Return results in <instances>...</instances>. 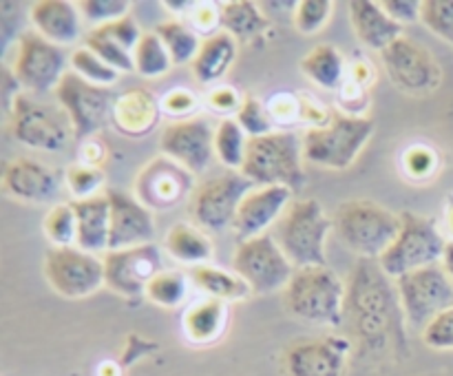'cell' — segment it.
Returning <instances> with one entry per match:
<instances>
[{
	"instance_id": "cell-1",
	"label": "cell",
	"mask_w": 453,
	"mask_h": 376,
	"mask_svg": "<svg viewBox=\"0 0 453 376\" xmlns=\"http://www.w3.org/2000/svg\"><path fill=\"white\" fill-rule=\"evenodd\" d=\"M345 318L363 352L385 354L407 349V318L396 281L379 261L358 259L348 279Z\"/></svg>"
},
{
	"instance_id": "cell-2",
	"label": "cell",
	"mask_w": 453,
	"mask_h": 376,
	"mask_svg": "<svg viewBox=\"0 0 453 376\" xmlns=\"http://www.w3.org/2000/svg\"><path fill=\"white\" fill-rule=\"evenodd\" d=\"M348 283L327 265L296 268L283 290L288 312L312 326L336 327L345 321Z\"/></svg>"
},
{
	"instance_id": "cell-3",
	"label": "cell",
	"mask_w": 453,
	"mask_h": 376,
	"mask_svg": "<svg viewBox=\"0 0 453 376\" xmlns=\"http://www.w3.org/2000/svg\"><path fill=\"white\" fill-rule=\"evenodd\" d=\"M374 128L372 118L334 111L326 124L303 133V157L327 171H348L372 140Z\"/></svg>"
},
{
	"instance_id": "cell-4",
	"label": "cell",
	"mask_w": 453,
	"mask_h": 376,
	"mask_svg": "<svg viewBox=\"0 0 453 376\" xmlns=\"http://www.w3.org/2000/svg\"><path fill=\"white\" fill-rule=\"evenodd\" d=\"M303 137L295 131H273L268 135L248 140L243 177L257 188L261 186H286L296 190L305 184Z\"/></svg>"
},
{
	"instance_id": "cell-5",
	"label": "cell",
	"mask_w": 453,
	"mask_h": 376,
	"mask_svg": "<svg viewBox=\"0 0 453 376\" xmlns=\"http://www.w3.org/2000/svg\"><path fill=\"white\" fill-rule=\"evenodd\" d=\"M334 228L358 259L379 261L396 242L401 215L372 199H348L336 211Z\"/></svg>"
},
{
	"instance_id": "cell-6",
	"label": "cell",
	"mask_w": 453,
	"mask_h": 376,
	"mask_svg": "<svg viewBox=\"0 0 453 376\" xmlns=\"http://www.w3.org/2000/svg\"><path fill=\"white\" fill-rule=\"evenodd\" d=\"M332 228L334 219L327 217L319 199H295L279 219L274 239L295 268L327 265L326 243Z\"/></svg>"
},
{
	"instance_id": "cell-7",
	"label": "cell",
	"mask_w": 453,
	"mask_h": 376,
	"mask_svg": "<svg viewBox=\"0 0 453 376\" xmlns=\"http://www.w3.org/2000/svg\"><path fill=\"white\" fill-rule=\"evenodd\" d=\"M447 243L449 242L442 237L438 224L432 217L403 211L396 242L388 248L379 264L389 277L398 279L407 272H414V270L442 264Z\"/></svg>"
},
{
	"instance_id": "cell-8",
	"label": "cell",
	"mask_w": 453,
	"mask_h": 376,
	"mask_svg": "<svg viewBox=\"0 0 453 376\" xmlns=\"http://www.w3.org/2000/svg\"><path fill=\"white\" fill-rule=\"evenodd\" d=\"M252 188L257 186L242 171H226L199 181L188 199L190 219L206 233H224L233 228L239 206Z\"/></svg>"
},
{
	"instance_id": "cell-9",
	"label": "cell",
	"mask_w": 453,
	"mask_h": 376,
	"mask_svg": "<svg viewBox=\"0 0 453 376\" xmlns=\"http://www.w3.org/2000/svg\"><path fill=\"white\" fill-rule=\"evenodd\" d=\"M233 270L250 286L252 295H273L286 290L296 268L281 250L274 234L265 233L237 243Z\"/></svg>"
},
{
	"instance_id": "cell-10",
	"label": "cell",
	"mask_w": 453,
	"mask_h": 376,
	"mask_svg": "<svg viewBox=\"0 0 453 376\" xmlns=\"http://www.w3.org/2000/svg\"><path fill=\"white\" fill-rule=\"evenodd\" d=\"M71 133L73 127L62 109H53L29 93L12 97V135L27 149L62 150Z\"/></svg>"
},
{
	"instance_id": "cell-11",
	"label": "cell",
	"mask_w": 453,
	"mask_h": 376,
	"mask_svg": "<svg viewBox=\"0 0 453 376\" xmlns=\"http://www.w3.org/2000/svg\"><path fill=\"white\" fill-rule=\"evenodd\" d=\"M394 281H396L407 326L425 330V326L434 317L453 308V281L442 264L414 270Z\"/></svg>"
},
{
	"instance_id": "cell-12",
	"label": "cell",
	"mask_w": 453,
	"mask_h": 376,
	"mask_svg": "<svg viewBox=\"0 0 453 376\" xmlns=\"http://www.w3.org/2000/svg\"><path fill=\"white\" fill-rule=\"evenodd\" d=\"M42 270L51 290L65 299H84L104 286V261L78 246L49 248Z\"/></svg>"
},
{
	"instance_id": "cell-13",
	"label": "cell",
	"mask_w": 453,
	"mask_h": 376,
	"mask_svg": "<svg viewBox=\"0 0 453 376\" xmlns=\"http://www.w3.org/2000/svg\"><path fill=\"white\" fill-rule=\"evenodd\" d=\"M58 104L73 127L75 140H88L111 119L115 97L106 87L87 82L73 71H66L56 91Z\"/></svg>"
},
{
	"instance_id": "cell-14",
	"label": "cell",
	"mask_w": 453,
	"mask_h": 376,
	"mask_svg": "<svg viewBox=\"0 0 453 376\" xmlns=\"http://www.w3.org/2000/svg\"><path fill=\"white\" fill-rule=\"evenodd\" d=\"M380 60L389 80L407 96H429L442 82V69L432 51L407 35L380 51Z\"/></svg>"
},
{
	"instance_id": "cell-15",
	"label": "cell",
	"mask_w": 453,
	"mask_h": 376,
	"mask_svg": "<svg viewBox=\"0 0 453 376\" xmlns=\"http://www.w3.org/2000/svg\"><path fill=\"white\" fill-rule=\"evenodd\" d=\"M66 73L65 49L49 42L34 29L22 31L13 58V78L31 93L56 91Z\"/></svg>"
},
{
	"instance_id": "cell-16",
	"label": "cell",
	"mask_w": 453,
	"mask_h": 376,
	"mask_svg": "<svg viewBox=\"0 0 453 376\" xmlns=\"http://www.w3.org/2000/svg\"><path fill=\"white\" fill-rule=\"evenodd\" d=\"M102 261H104V286L127 299L146 296L149 283L164 270L162 250L157 243L106 250Z\"/></svg>"
},
{
	"instance_id": "cell-17",
	"label": "cell",
	"mask_w": 453,
	"mask_h": 376,
	"mask_svg": "<svg viewBox=\"0 0 453 376\" xmlns=\"http://www.w3.org/2000/svg\"><path fill=\"white\" fill-rule=\"evenodd\" d=\"M159 149L186 171L202 175L215 157V128L203 118L175 119L162 128Z\"/></svg>"
},
{
	"instance_id": "cell-18",
	"label": "cell",
	"mask_w": 453,
	"mask_h": 376,
	"mask_svg": "<svg viewBox=\"0 0 453 376\" xmlns=\"http://www.w3.org/2000/svg\"><path fill=\"white\" fill-rule=\"evenodd\" d=\"M352 343L345 336H305L283 352L288 376H343Z\"/></svg>"
},
{
	"instance_id": "cell-19",
	"label": "cell",
	"mask_w": 453,
	"mask_h": 376,
	"mask_svg": "<svg viewBox=\"0 0 453 376\" xmlns=\"http://www.w3.org/2000/svg\"><path fill=\"white\" fill-rule=\"evenodd\" d=\"M195 186L197 184L193 173L162 155L142 166L133 195L150 211H168L184 199H190Z\"/></svg>"
},
{
	"instance_id": "cell-20",
	"label": "cell",
	"mask_w": 453,
	"mask_h": 376,
	"mask_svg": "<svg viewBox=\"0 0 453 376\" xmlns=\"http://www.w3.org/2000/svg\"><path fill=\"white\" fill-rule=\"evenodd\" d=\"M111 203V237L109 250L146 246L155 243L153 211L146 208L133 193L119 188H106Z\"/></svg>"
},
{
	"instance_id": "cell-21",
	"label": "cell",
	"mask_w": 453,
	"mask_h": 376,
	"mask_svg": "<svg viewBox=\"0 0 453 376\" xmlns=\"http://www.w3.org/2000/svg\"><path fill=\"white\" fill-rule=\"evenodd\" d=\"M295 190L286 186H261L252 188L246 199L239 206L237 217H234L233 233L239 242L265 234V230L273 224H279L286 211L292 203Z\"/></svg>"
},
{
	"instance_id": "cell-22",
	"label": "cell",
	"mask_w": 453,
	"mask_h": 376,
	"mask_svg": "<svg viewBox=\"0 0 453 376\" xmlns=\"http://www.w3.org/2000/svg\"><path fill=\"white\" fill-rule=\"evenodd\" d=\"M60 175L34 157L4 164L3 190L22 203H49L60 195Z\"/></svg>"
},
{
	"instance_id": "cell-23",
	"label": "cell",
	"mask_w": 453,
	"mask_h": 376,
	"mask_svg": "<svg viewBox=\"0 0 453 376\" xmlns=\"http://www.w3.org/2000/svg\"><path fill=\"white\" fill-rule=\"evenodd\" d=\"M162 113V100H157L149 88H128L115 97L111 124L127 137H144L155 131Z\"/></svg>"
},
{
	"instance_id": "cell-24",
	"label": "cell",
	"mask_w": 453,
	"mask_h": 376,
	"mask_svg": "<svg viewBox=\"0 0 453 376\" xmlns=\"http://www.w3.org/2000/svg\"><path fill=\"white\" fill-rule=\"evenodd\" d=\"M31 25L35 34L42 35L58 47L75 44L82 31V16L78 3L66 0H38L29 7Z\"/></svg>"
},
{
	"instance_id": "cell-25",
	"label": "cell",
	"mask_w": 453,
	"mask_h": 376,
	"mask_svg": "<svg viewBox=\"0 0 453 376\" xmlns=\"http://www.w3.org/2000/svg\"><path fill=\"white\" fill-rule=\"evenodd\" d=\"M230 323V308L226 301L202 296L186 305L181 314V332L186 341L195 348H208V345L219 343L226 334Z\"/></svg>"
},
{
	"instance_id": "cell-26",
	"label": "cell",
	"mask_w": 453,
	"mask_h": 376,
	"mask_svg": "<svg viewBox=\"0 0 453 376\" xmlns=\"http://www.w3.org/2000/svg\"><path fill=\"white\" fill-rule=\"evenodd\" d=\"M349 20L357 38L372 51H385L389 44L403 38V25H398L383 4L376 0H352L349 3Z\"/></svg>"
},
{
	"instance_id": "cell-27",
	"label": "cell",
	"mask_w": 453,
	"mask_h": 376,
	"mask_svg": "<svg viewBox=\"0 0 453 376\" xmlns=\"http://www.w3.org/2000/svg\"><path fill=\"white\" fill-rule=\"evenodd\" d=\"M78 215V248L100 255L109 250L111 237V203L106 195L88 199H71Z\"/></svg>"
},
{
	"instance_id": "cell-28",
	"label": "cell",
	"mask_w": 453,
	"mask_h": 376,
	"mask_svg": "<svg viewBox=\"0 0 453 376\" xmlns=\"http://www.w3.org/2000/svg\"><path fill=\"white\" fill-rule=\"evenodd\" d=\"M239 42L226 31H217L211 38H203L202 49L193 60V75L202 84H217L237 60Z\"/></svg>"
},
{
	"instance_id": "cell-29",
	"label": "cell",
	"mask_w": 453,
	"mask_h": 376,
	"mask_svg": "<svg viewBox=\"0 0 453 376\" xmlns=\"http://www.w3.org/2000/svg\"><path fill=\"white\" fill-rule=\"evenodd\" d=\"M164 250L175 261L193 265V268L211 264L212 255H215V246L206 230L188 224V221H180L168 228L166 237H164Z\"/></svg>"
},
{
	"instance_id": "cell-30",
	"label": "cell",
	"mask_w": 453,
	"mask_h": 376,
	"mask_svg": "<svg viewBox=\"0 0 453 376\" xmlns=\"http://www.w3.org/2000/svg\"><path fill=\"white\" fill-rule=\"evenodd\" d=\"M301 71L308 80H312L319 88L323 91H336L343 87L345 82V65L343 53L332 44H317L310 49L303 58H301Z\"/></svg>"
},
{
	"instance_id": "cell-31",
	"label": "cell",
	"mask_w": 453,
	"mask_h": 376,
	"mask_svg": "<svg viewBox=\"0 0 453 376\" xmlns=\"http://www.w3.org/2000/svg\"><path fill=\"white\" fill-rule=\"evenodd\" d=\"M190 279H193V286L203 292V296H212V299L226 301V303L246 301L252 295L250 286L234 270L230 272L219 265H197L190 270Z\"/></svg>"
},
{
	"instance_id": "cell-32",
	"label": "cell",
	"mask_w": 453,
	"mask_h": 376,
	"mask_svg": "<svg viewBox=\"0 0 453 376\" xmlns=\"http://www.w3.org/2000/svg\"><path fill=\"white\" fill-rule=\"evenodd\" d=\"M221 27L237 42H250V40L259 38L268 29L270 22L264 16V12H261L259 3L233 0V3L221 4Z\"/></svg>"
},
{
	"instance_id": "cell-33",
	"label": "cell",
	"mask_w": 453,
	"mask_h": 376,
	"mask_svg": "<svg viewBox=\"0 0 453 376\" xmlns=\"http://www.w3.org/2000/svg\"><path fill=\"white\" fill-rule=\"evenodd\" d=\"M155 34L162 38V42L166 44L168 53L173 58V65H193L195 56L202 49L203 40L199 38L197 31L190 25H186L180 18H173V20H164L155 27Z\"/></svg>"
},
{
	"instance_id": "cell-34",
	"label": "cell",
	"mask_w": 453,
	"mask_h": 376,
	"mask_svg": "<svg viewBox=\"0 0 453 376\" xmlns=\"http://www.w3.org/2000/svg\"><path fill=\"white\" fill-rule=\"evenodd\" d=\"M193 279L184 270H162L146 288V299L164 310H177L186 303Z\"/></svg>"
},
{
	"instance_id": "cell-35",
	"label": "cell",
	"mask_w": 453,
	"mask_h": 376,
	"mask_svg": "<svg viewBox=\"0 0 453 376\" xmlns=\"http://www.w3.org/2000/svg\"><path fill=\"white\" fill-rule=\"evenodd\" d=\"M246 131L234 118H224L215 128V157L228 171H242L248 150Z\"/></svg>"
},
{
	"instance_id": "cell-36",
	"label": "cell",
	"mask_w": 453,
	"mask_h": 376,
	"mask_svg": "<svg viewBox=\"0 0 453 376\" xmlns=\"http://www.w3.org/2000/svg\"><path fill=\"white\" fill-rule=\"evenodd\" d=\"M133 60H135V71L142 78H162L171 71L173 58L168 53L166 44L162 42L155 31H146L142 40L137 42L135 51H133Z\"/></svg>"
},
{
	"instance_id": "cell-37",
	"label": "cell",
	"mask_w": 453,
	"mask_h": 376,
	"mask_svg": "<svg viewBox=\"0 0 453 376\" xmlns=\"http://www.w3.org/2000/svg\"><path fill=\"white\" fill-rule=\"evenodd\" d=\"M42 230L53 248L78 246V215L69 203H53L42 219Z\"/></svg>"
},
{
	"instance_id": "cell-38",
	"label": "cell",
	"mask_w": 453,
	"mask_h": 376,
	"mask_svg": "<svg viewBox=\"0 0 453 376\" xmlns=\"http://www.w3.org/2000/svg\"><path fill=\"white\" fill-rule=\"evenodd\" d=\"M71 66H73V73H78L80 78L87 80V82L97 84V87H111V84L118 82L119 78V71H115L113 66L106 65L104 60H100V58L87 47H78L71 53Z\"/></svg>"
},
{
	"instance_id": "cell-39",
	"label": "cell",
	"mask_w": 453,
	"mask_h": 376,
	"mask_svg": "<svg viewBox=\"0 0 453 376\" xmlns=\"http://www.w3.org/2000/svg\"><path fill=\"white\" fill-rule=\"evenodd\" d=\"M84 47L91 49L100 60H104L106 65L113 66L119 73H128V71H135V60H133V51L124 49L122 44H118L115 40L106 38L102 31L91 29L84 38Z\"/></svg>"
},
{
	"instance_id": "cell-40",
	"label": "cell",
	"mask_w": 453,
	"mask_h": 376,
	"mask_svg": "<svg viewBox=\"0 0 453 376\" xmlns=\"http://www.w3.org/2000/svg\"><path fill=\"white\" fill-rule=\"evenodd\" d=\"M237 119L248 137H261L274 131V119L270 115L268 102L257 96H243L242 109L237 111Z\"/></svg>"
},
{
	"instance_id": "cell-41",
	"label": "cell",
	"mask_w": 453,
	"mask_h": 376,
	"mask_svg": "<svg viewBox=\"0 0 453 376\" xmlns=\"http://www.w3.org/2000/svg\"><path fill=\"white\" fill-rule=\"evenodd\" d=\"M106 175L102 168L88 166V164L75 162L73 166H69L66 171V186H69L73 199H88L100 195L97 190L104 186Z\"/></svg>"
},
{
	"instance_id": "cell-42",
	"label": "cell",
	"mask_w": 453,
	"mask_h": 376,
	"mask_svg": "<svg viewBox=\"0 0 453 376\" xmlns=\"http://www.w3.org/2000/svg\"><path fill=\"white\" fill-rule=\"evenodd\" d=\"M420 22L438 38L453 44V0H423Z\"/></svg>"
},
{
	"instance_id": "cell-43",
	"label": "cell",
	"mask_w": 453,
	"mask_h": 376,
	"mask_svg": "<svg viewBox=\"0 0 453 376\" xmlns=\"http://www.w3.org/2000/svg\"><path fill=\"white\" fill-rule=\"evenodd\" d=\"M78 9L82 20L91 22L93 29L119 20L124 16H131L128 0H80Z\"/></svg>"
},
{
	"instance_id": "cell-44",
	"label": "cell",
	"mask_w": 453,
	"mask_h": 376,
	"mask_svg": "<svg viewBox=\"0 0 453 376\" xmlns=\"http://www.w3.org/2000/svg\"><path fill=\"white\" fill-rule=\"evenodd\" d=\"M332 0H301L295 9V25L301 34L312 35L327 25L332 16Z\"/></svg>"
},
{
	"instance_id": "cell-45",
	"label": "cell",
	"mask_w": 453,
	"mask_h": 376,
	"mask_svg": "<svg viewBox=\"0 0 453 376\" xmlns=\"http://www.w3.org/2000/svg\"><path fill=\"white\" fill-rule=\"evenodd\" d=\"M403 168L416 181L429 180L438 168V155L432 146L414 144L403 155Z\"/></svg>"
},
{
	"instance_id": "cell-46",
	"label": "cell",
	"mask_w": 453,
	"mask_h": 376,
	"mask_svg": "<svg viewBox=\"0 0 453 376\" xmlns=\"http://www.w3.org/2000/svg\"><path fill=\"white\" fill-rule=\"evenodd\" d=\"M423 341L427 348L441 349V352L453 349V308L441 312L425 326Z\"/></svg>"
},
{
	"instance_id": "cell-47",
	"label": "cell",
	"mask_w": 453,
	"mask_h": 376,
	"mask_svg": "<svg viewBox=\"0 0 453 376\" xmlns=\"http://www.w3.org/2000/svg\"><path fill=\"white\" fill-rule=\"evenodd\" d=\"M270 115H273L274 124H283V127H292V124H299L301 115H303V102L299 100L292 93H277L273 96V100H268Z\"/></svg>"
},
{
	"instance_id": "cell-48",
	"label": "cell",
	"mask_w": 453,
	"mask_h": 376,
	"mask_svg": "<svg viewBox=\"0 0 453 376\" xmlns=\"http://www.w3.org/2000/svg\"><path fill=\"white\" fill-rule=\"evenodd\" d=\"M96 29L102 31L106 38H111V40H115L118 44H122V47L128 49V51H135L137 42H140L142 35H144L140 31V27H137V22L133 20V16H124V18H119V20L109 22V25L96 27Z\"/></svg>"
},
{
	"instance_id": "cell-49",
	"label": "cell",
	"mask_w": 453,
	"mask_h": 376,
	"mask_svg": "<svg viewBox=\"0 0 453 376\" xmlns=\"http://www.w3.org/2000/svg\"><path fill=\"white\" fill-rule=\"evenodd\" d=\"M190 27H193L197 34H206V38L215 35L221 27V4L212 3H197L195 9L190 12Z\"/></svg>"
},
{
	"instance_id": "cell-50",
	"label": "cell",
	"mask_w": 453,
	"mask_h": 376,
	"mask_svg": "<svg viewBox=\"0 0 453 376\" xmlns=\"http://www.w3.org/2000/svg\"><path fill=\"white\" fill-rule=\"evenodd\" d=\"M197 109V96L188 88L180 87L168 91L162 97V111L166 115H175L177 119H186V115H190Z\"/></svg>"
},
{
	"instance_id": "cell-51",
	"label": "cell",
	"mask_w": 453,
	"mask_h": 376,
	"mask_svg": "<svg viewBox=\"0 0 453 376\" xmlns=\"http://www.w3.org/2000/svg\"><path fill=\"white\" fill-rule=\"evenodd\" d=\"M383 9L389 13V18L405 27L407 22L420 20V4L418 0H383Z\"/></svg>"
},
{
	"instance_id": "cell-52",
	"label": "cell",
	"mask_w": 453,
	"mask_h": 376,
	"mask_svg": "<svg viewBox=\"0 0 453 376\" xmlns=\"http://www.w3.org/2000/svg\"><path fill=\"white\" fill-rule=\"evenodd\" d=\"M208 102L219 113H230V111L242 109L243 97L233 87H228V84H219V87H215L208 93Z\"/></svg>"
},
{
	"instance_id": "cell-53",
	"label": "cell",
	"mask_w": 453,
	"mask_h": 376,
	"mask_svg": "<svg viewBox=\"0 0 453 376\" xmlns=\"http://www.w3.org/2000/svg\"><path fill=\"white\" fill-rule=\"evenodd\" d=\"M122 365L115 361H102L97 367V376H122Z\"/></svg>"
},
{
	"instance_id": "cell-54",
	"label": "cell",
	"mask_w": 453,
	"mask_h": 376,
	"mask_svg": "<svg viewBox=\"0 0 453 376\" xmlns=\"http://www.w3.org/2000/svg\"><path fill=\"white\" fill-rule=\"evenodd\" d=\"M442 268L447 270V274H449V279L453 281V239L447 243L445 257H442Z\"/></svg>"
},
{
	"instance_id": "cell-55",
	"label": "cell",
	"mask_w": 453,
	"mask_h": 376,
	"mask_svg": "<svg viewBox=\"0 0 453 376\" xmlns=\"http://www.w3.org/2000/svg\"><path fill=\"white\" fill-rule=\"evenodd\" d=\"M449 224H451V233H453V206H451V211H449Z\"/></svg>"
}]
</instances>
